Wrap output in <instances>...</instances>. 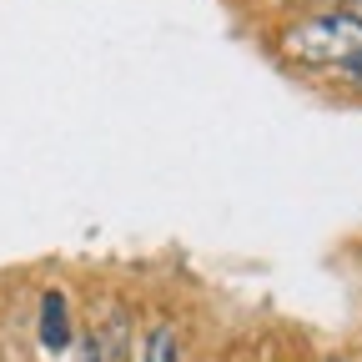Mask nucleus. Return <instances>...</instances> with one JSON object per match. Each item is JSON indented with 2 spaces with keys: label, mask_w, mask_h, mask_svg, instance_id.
I'll list each match as a JSON object with an SVG mask.
<instances>
[{
  "label": "nucleus",
  "mask_w": 362,
  "mask_h": 362,
  "mask_svg": "<svg viewBox=\"0 0 362 362\" xmlns=\"http://www.w3.org/2000/svg\"><path fill=\"white\" fill-rule=\"evenodd\" d=\"M327 362H342V357H327Z\"/></svg>",
  "instance_id": "obj_8"
},
{
  "label": "nucleus",
  "mask_w": 362,
  "mask_h": 362,
  "mask_svg": "<svg viewBox=\"0 0 362 362\" xmlns=\"http://www.w3.org/2000/svg\"><path fill=\"white\" fill-rule=\"evenodd\" d=\"M277 51L297 66H317V71H347L357 56H362V21L347 16V11H317V16H302L292 25H282L277 35Z\"/></svg>",
  "instance_id": "obj_1"
},
{
  "label": "nucleus",
  "mask_w": 362,
  "mask_h": 362,
  "mask_svg": "<svg viewBox=\"0 0 362 362\" xmlns=\"http://www.w3.org/2000/svg\"><path fill=\"white\" fill-rule=\"evenodd\" d=\"M40 342L51 352H66L71 347V312H66V297L61 292H45L40 297Z\"/></svg>",
  "instance_id": "obj_2"
},
{
  "label": "nucleus",
  "mask_w": 362,
  "mask_h": 362,
  "mask_svg": "<svg viewBox=\"0 0 362 362\" xmlns=\"http://www.w3.org/2000/svg\"><path fill=\"white\" fill-rule=\"evenodd\" d=\"M141 362H181V337L171 322H156L151 337H146V357Z\"/></svg>",
  "instance_id": "obj_3"
},
{
  "label": "nucleus",
  "mask_w": 362,
  "mask_h": 362,
  "mask_svg": "<svg viewBox=\"0 0 362 362\" xmlns=\"http://www.w3.org/2000/svg\"><path fill=\"white\" fill-rule=\"evenodd\" d=\"M347 16H357V21H362V0H347Z\"/></svg>",
  "instance_id": "obj_7"
},
{
  "label": "nucleus",
  "mask_w": 362,
  "mask_h": 362,
  "mask_svg": "<svg viewBox=\"0 0 362 362\" xmlns=\"http://www.w3.org/2000/svg\"><path fill=\"white\" fill-rule=\"evenodd\" d=\"M297 6H322V11H347V0H297Z\"/></svg>",
  "instance_id": "obj_4"
},
{
  "label": "nucleus",
  "mask_w": 362,
  "mask_h": 362,
  "mask_svg": "<svg viewBox=\"0 0 362 362\" xmlns=\"http://www.w3.org/2000/svg\"><path fill=\"white\" fill-rule=\"evenodd\" d=\"M81 362H101V352H96V337H90V342L81 347Z\"/></svg>",
  "instance_id": "obj_5"
},
{
  "label": "nucleus",
  "mask_w": 362,
  "mask_h": 362,
  "mask_svg": "<svg viewBox=\"0 0 362 362\" xmlns=\"http://www.w3.org/2000/svg\"><path fill=\"white\" fill-rule=\"evenodd\" d=\"M347 76H352V81H357V86H362V56H357V61H352V66H347Z\"/></svg>",
  "instance_id": "obj_6"
}]
</instances>
